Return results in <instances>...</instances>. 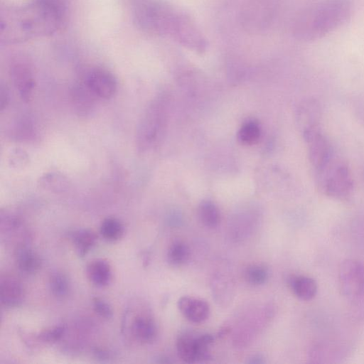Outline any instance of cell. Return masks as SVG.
Segmentation results:
<instances>
[{
    "label": "cell",
    "mask_w": 364,
    "mask_h": 364,
    "mask_svg": "<svg viewBox=\"0 0 364 364\" xmlns=\"http://www.w3.org/2000/svg\"><path fill=\"white\" fill-rule=\"evenodd\" d=\"M132 331L135 338L144 343L154 341L157 336V328L154 321L147 316H139L134 320Z\"/></svg>",
    "instance_id": "cell-16"
},
{
    "label": "cell",
    "mask_w": 364,
    "mask_h": 364,
    "mask_svg": "<svg viewBox=\"0 0 364 364\" xmlns=\"http://www.w3.org/2000/svg\"><path fill=\"white\" fill-rule=\"evenodd\" d=\"M339 289L348 300L358 301L364 296V264L356 259H346L338 272Z\"/></svg>",
    "instance_id": "cell-5"
},
{
    "label": "cell",
    "mask_w": 364,
    "mask_h": 364,
    "mask_svg": "<svg viewBox=\"0 0 364 364\" xmlns=\"http://www.w3.org/2000/svg\"><path fill=\"white\" fill-rule=\"evenodd\" d=\"M41 188L55 192L65 191L69 186L68 178L62 173L50 171L44 173L38 179Z\"/></svg>",
    "instance_id": "cell-20"
},
{
    "label": "cell",
    "mask_w": 364,
    "mask_h": 364,
    "mask_svg": "<svg viewBox=\"0 0 364 364\" xmlns=\"http://www.w3.org/2000/svg\"><path fill=\"white\" fill-rule=\"evenodd\" d=\"M49 285L52 294L57 297L66 296L70 289L68 279L64 274L58 272L50 275Z\"/></svg>",
    "instance_id": "cell-27"
},
{
    "label": "cell",
    "mask_w": 364,
    "mask_h": 364,
    "mask_svg": "<svg viewBox=\"0 0 364 364\" xmlns=\"http://www.w3.org/2000/svg\"><path fill=\"white\" fill-rule=\"evenodd\" d=\"M190 254V249L185 242L176 240L168 249L167 260L173 266H181L188 260Z\"/></svg>",
    "instance_id": "cell-22"
},
{
    "label": "cell",
    "mask_w": 364,
    "mask_h": 364,
    "mask_svg": "<svg viewBox=\"0 0 364 364\" xmlns=\"http://www.w3.org/2000/svg\"><path fill=\"white\" fill-rule=\"evenodd\" d=\"M73 239L78 255L82 257L95 245L97 235L90 230H80L73 234Z\"/></svg>",
    "instance_id": "cell-23"
},
{
    "label": "cell",
    "mask_w": 364,
    "mask_h": 364,
    "mask_svg": "<svg viewBox=\"0 0 364 364\" xmlns=\"http://www.w3.org/2000/svg\"><path fill=\"white\" fill-rule=\"evenodd\" d=\"M181 14L166 5L154 1H144L136 8L134 18L143 29L153 33L175 34Z\"/></svg>",
    "instance_id": "cell-4"
},
{
    "label": "cell",
    "mask_w": 364,
    "mask_h": 364,
    "mask_svg": "<svg viewBox=\"0 0 364 364\" xmlns=\"http://www.w3.org/2000/svg\"><path fill=\"white\" fill-rule=\"evenodd\" d=\"M11 81L21 99L29 102L35 87L34 76L31 68L26 63L16 61L10 66Z\"/></svg>",
    "instance_id": "cell-10"
},
{
    "label": "cell",
    "mask_w": 364,
    "mask_h": 364,
    "mask_svg": "<svg viewBox=\"0 0 364 364\" xmlns=\"http://www.w3.org/2000/svg\"><path fill=\"white\" fill-rule=\"evenodd\" d=\"M161 122V105L158 102H153L144 113L137 127L136 141L139 152L146 151L155 142Z\"/></svg>",
    "instance_id": "cell-6"
},
{
    "label": "cell",
    "mask_w": 364,
    "mask_h": 364,
    "mask_svg": "<svg viewBox=\"0 0 364 364\" xmlns=\"http://www.w3.org/2000/svg\"><path fill=\"white\" fill-rule=\"evenodd\" d=\"M321 117V108L317 100H308L299 109L298 122L302 133L318 127Z\"/></svg>",
    "instance_id": "cell-15"
},
{
    "label": "cell",
    "mask_w": 364,
    "mask_h": 364,
    "mask_svg": "<svg viewBox=\"0 0 364 364\" xmlns=\"http://www.w3.org/2000/svg\"><path fill=\"white\" fill-rule=\"evenodd\" d=\"M260 128L257 122L250 121L245 123L238 132L239 140L245 144L256 143L260 137Z\"/></svg>",
    "instance_id": "cell-26"
},
{
    "label": "cell",
    "mask_w": 364,
    "mask_h": 364,
    "mask_svg": "<svg viewBox=\"0 0 364 364\" xmlns=\"http://www.w3.org/2000/svg\"><path fill=\"white\" fill-rule=\"evenodd\" d=\"M10 102V93L8 87L3 83L0 87V107L1 111H4Z\"/></svg>",
    "instance_id": "cell-32"
},
{
    "label": "cell",
    "mask_w": 364,
    "mask_h": 364,
    "mask_svg": "<svg viewBox=\"0 0 364 364\" xmlns=\"http://www.w3.org/2000/svg\"><path fill=\"white\" fill-rule=\"evenodd\" d=\"M100 233L107 240L115 241L122 236L124 227L118 219L107 218L101 223Z\"/></svg>",
    "instance_id": "cell-24"
},
{
    "label": "cell",
    "mask_w": 364,
    "mask_h": 364,
    "mask_svg": "<svg viewBox=\"0 0 364 364\" xmlns=\"http://www.w3.org/2000/svg\"><path fill=\"white\" fill-rule=\"evenodd\" d=\"M213 341L214 337L208 333L196 336L197 362L208 360L210 358V347Z\"/></svg>",
    "instance_id": "cell-28"
},
{
    "label": "cell",
    "mask_w": 364,
    "mask_h": 364,
    "mask_svg": "<svg viewBox=\"0 0 364 364\" xmlns=\"http://www.w3.org/2000/svg\"><path fill=\"white\" fill-rule=\"evenodd\" d=\"M303 136L308 145L309 161L316 172L334 157L332 146L320 127L303 132Z\"/></svg>",
    "instance_id": "cell-7"
},
{
    "label": "cell",
    "mask_w": 364,
    "mask_h": 364,
    "mask_svg": "<svg viewBox=\"0 0 364 364\" xmlns=\"http://www.w3.org/2000/svg\"><path fill=\"white\" fill-rule=\"evenodd\" d=\"M65 332V327L63 326H58L49 330L43 331L39 337L46 341L51 342L60 339Z\"/></svg>",
    "instance_id": "cell-31"
},
{
    "label": "cell",
    "mask_w": 364,
    "mask_h": 364,
    "mask_svg": "<svg viewBox=\"0 0 364 364\" xmlns=\"http://www.w3.org/2000/svg\"><path fill=\"white\" fill-rule=\"evenodd\" d=\"M247 363L249 364H262L265 363V360L262 355L256 354L249 358Z\"/></svg>",
    "instance_id": "cell-33"
},
{
    "label": "cell",
    "mask_w": 364,
    "mask_h": 364,
    "mask_svg": "<svg viewBox=\"0 0 364 364\" xmlns=\"http://www.w3.org/2000/svg\"><path fill=\"white\" fill-rule=\"evenodd\" d=\"M287 283L294 296L303 301L313 299L318 291L316 281L307 275L292 274L288 277Z\"/></svg>",
    "instance_id": "cell-13"
},
{
    "label": "cell",
    "mask_w": 364,
    "mask_h": 364,
    "mask_svg": "<svg viewBox=\"0 0 364 364\" xmlns=\"http://www.w3.org/2000/svg\"><path fill=\"white\" fill-rule=\"evenodd\" d=\"M27 154L21 149L14 150L9 157V164L14 168L23 167L28 163Z\"/></svg>",
    "instance_id": "cell-30"
},
{
    "label": "cell",
    "mask_w": 364,
    "mask_h": 364,
    "mask_svg": "<svg viewBox=\"0 0 364 364\" xmlns=\"http://www.w3.org/2000/svg\"><path fill=\"white\" fill-rule=\"evenodd\" d=\"M245 277L247 282L252 285H262L268 280L269 271L262 264H251L246 268Z\"/></svg>",
    "instance_id": "cell-25"
},
{
    "label": "cell",
    "mask_w": 364,
    "mask_h": 364,
    "mask_svg": "<svg viewBox=\"0 0 364 364\" xmlns=\"http://www.w3.org/2000/svg\"><path fill=\"white\" fill-rule=\"evenodd\" d=\"M92 304L95 311L101 317L105 318H110L112 317V309L105 300L100 298H94Z\"/></svg>",
    "instance_id": "cell-29"
},
{
    "label": "cell",
    "mask_w": 364,
    "mask_h": 364,
    "mask_svg": "<svg viewBox=\"0 0 364 364\" xmlns=\"http://www.w3.org/2000/svg\"><path fill=\"white\" fill-rule=\"evenodd\" d=\"M16 261L18 269L26 274L36 273L41 267L40 256L28 247H21L17 250Z\"/></svg>",
    "instance_id": "cell-18"
},
{
    "label": "cell",
    "mask_w": 364,
    "mask_h": 364,
    "mask_svg": "<svg viewBox=\"0 0 364 364\" xmlns=\"http://www.w3.org/2000/svg\"><path fill=\"white\" fill-rule=\"evenodd\" d=\"M350 11L349 0L316 2L299 15L296 22L295 33L302 39H316L342 24Z\"/></svg>",
    "instance_id": "cell-2"
},
{
    "label": "cell",
    "mask_w": 364,
    "mask_h": 364,
    "mask_svg": "<svg viewBox=\"0 0 364 364\" xmlns=\"http://www.w3.org/2000/svg\"><path fill=\"white\" fill-rule=\"evenodd\" d=\"M87 274L90 281L97 287H105L112 279L111 267L102 259L92 261L87 266Z\"/></svg>",
    "instance_id": "cell-17"
},
{
    "label": "cell",
    "mask_w": 364,
    "mask_h": 364,
    "mask_svg": "<svg viewBox=\"0 0 364 364\" xmlns=\"http://www.w3.org/2000/svg\"><path fill=\"white\" fill-rule=\"evenodd\" d=\"M176 349L179 358L187 363L197 362L196 336L188 333L180 334L176 340Z\"/></svg>",
    "instance_id": "cell-19"
},
{
    "label": "cell",
    "mask_w": 364,
    "mask_h": 364,
    "mask_svg": "<svg viewBox=\"0 0 364 364\" xmlns=\"http://www.w3.org/2000/svg\"><path fill=\"white\" fill-rule=\"evenodd\" d=\"M65 12V0H32L2 7L1 43L15 44L51 35L60 27Z\"/></svg>",
    "instance_id": "cell-1"
},
{
    "label": "cell",
    "mask_w": 364,
    "mask_h": 364,
    "mask_svg": "<svg viewBox=\"0 0 364 364\" xmlns=\"http://www.w3.org/2000/svg\"><path fill=\"white\" fill-rule=\"evenodd\" d=\"M229 332H230V327L224 326L220 330V331L218 333V336L223 337V336L227 335Z\"/></svg>",
    "instance_id": "cell-34"
},
{
    "label": "cell",
    "mask_w": 364,
    "mask_h": 364,
    "mask_svg": "<svg viewBox=\"0 0 364 364\" xmlns=\"http://www.w3.org/2000/svg\"><path fill=\"white\" fill-rule=\"evenodd\" d=\"M198 216L202 223L209 228H216L220 221L218 208L209 200L201 202L198 207Z\"/></svg>",
    "instance_id": "cell-21"
},
{
    "label": "cell",
    "mask_w": 364,
    "mask_h": 364,
    "mask_svg": "<svg viewBox=\"0 0 364 364\" xmlns=\"http://www.w3.org/2000/svg\"><path fill=\"white\" fill-rule=\"evenodd\" d=\"M353 352L351 344L343 341H322L314 345L308 353L313 363H341Z\"/></svg>",
    "instance_id": "cell-8"
},
{
    "label": "cell",
    "mask_w": 364,
    "mask_h": 364,
    "mask_svg": "<svg viewBox=\"0 0 364 364\" xmlns=\"http://www.w3.org/2000/svg\"><path fill=\"white\" fill-rule=\"evenodd\" d=\"M316 174L318 188L326 196L340 200L351 196L354 183L350 170L335 156Z\"/></svg>",
    "instance_id": "cell-3"
},
{
    "label": "cell",
    "mask_w": 364,
    "mask_h": 364,
    "mask_svg": "<svg viewBox=\"0 0 364 364\" xmlns=\"http://www.w3.org/2000/svg\"><path fill=\"white\" fill-rule=\"evenodd\" d=\"M82 80L97 98L109 99L117 91V83L114 76L103 68L90 70Z\"/></svg>",
    "instance_id": "cell-9"
},
{
    "label": "cell",
    "mask_w": 364,
    "mask_h": 364,
    "mask_svg": "<svg viewBox=\"0 0 364 364\" xmlns=\"http://www.w3.org/2000/svg\"><path fill=\"white\" fill-rule=\"evenodd\" d=\"M96 99L83 80L75 83L70 90L72 106L80 116H87L93 111Z\"/></svg>",
    "instance_id": "cell-12"
},
{
    "label": "cell",
    "mask_w": 364,
    "mask_h": 364,
    "mask_svg": "<svg viewBox=\"0 0 364 364\" xmlns=\"http://www.w3.org/2000/svg\"><path fill=\"white\" fill-rule=\"evenodd\" d=\"M24 290L21 283L12 277L1 280L0 299L5 307H16L23 301Z\"/></svg>",
    "instance_id": "cell-14"
},
{
    "label": "cell",
    "mask_w": 364,
    "mask_h": 364,
    "mask_svg": "<svg viewBox=\"0 0 364 364\" xmlns=\"http://www.w3.org/2000/svg\"><path fill=\"white\" fill-rule=\"evenodd\" d=\"M177 306L183 316L193 323H201L205 321L210 314L208 303L199 298L181 296L178 301Z\"/></svg>",
    "instance_id": "cell-11"
}]
</instances>
